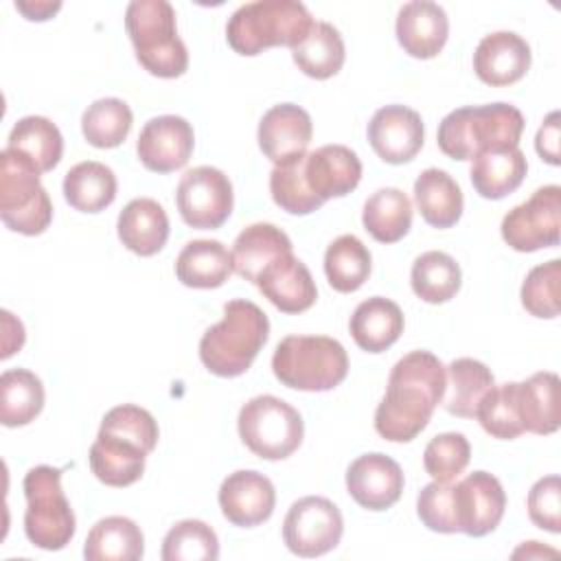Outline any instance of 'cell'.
<instances>
[{"instance_id":"cell-3","label":"cell","mask_w":561,"mask_h":561,"mask_svg":"<svg viewBox=\"0 0 561 561\" xmlns=\"http://www.w3.org/2000/svg\"><path fill=\"white\" fill-rule=\"evenodd\" d=\"M524 116L515 105L489 103L458 107L438 125V147L447 158L473 160L484 151L519 147Z\"/></svg>"},{"instance_id":"cell-12","label":"cell","mask_w":561,"mask_h":561,"mask_svg":"<svg viewBox=\"0 0 561 561\" xmlns=\"http://www.w3.org/2000/svg\"><path fill=\"white\" fill-rule=\"evenodd\" d=\"M561 188L548 184L537 188L530 199L508 210L502 219V239L517 252H537L559 243Z\"/></svg>"},{"instance_id":"cell-4","label":"cell","mask_w":561,"mask_h":561,"mask_svg":"<svg viewBox=\"0 0 561 561\" xmlns=\"http://www.w3.org/2000/svg\"><path fill=\"white\" fill-rule=\"evenodd\" d=\"M313 18L296 0H259L241 4L226 24V39L239 55L254 57L272 46H298L311 31Z\"/></svg>"},{"instance_id":"cell-48","label":"cell","mask_w":561,"mask_h":561,"mask_svg":"<svg viewBox=\"0 0 561 561\" xmlns=\"http://www.w3.org/2000/svg\"><path fill=\"white\" fill-rule=\"evenodd\" d=\"M528 517L530 522L548 533H561V482L559 476H546L528 491Z\"/></svg>"},{"instance_id":"cell-31","label":"cell","mask_w":561,"mask_h":561,"mask_svg":"<svg viewBox=\"0 0 561 561\" xmlns=\"http://www.w3.org/2000/svg\"><path fill=\"white\" fill-rule=\"evenodd\" d=\"M528 171L526 156L519 147L504 151H484L473 158L469 178L476 193L484 199H502L517 191Z\"/></svg>"},{"instance_id":"cell-35","label":"cell","mask_w":561,"mask_h":561,"mask_svg":"<svg viewBox=\"0 0 561 561\" xmlns=\"http://www.w3.org/2000/svg\"><path fill=\"white\" fill-rule=\"evenodd\" d=\"M294 64L311 79H329L344 66V39L329 22H313L309 35L291 48Z\"/></svg>"},{"instance_id":"cell-21","label":"cell","mask_w":561,"mask_h":561,"mask_svg":"<svg viewBox=\"0 0 561 561\" xmlns=\"http://www.w3.org/2000/svg\"><path fill=\"white\" fill-rule=\"evenodd\" d=\"M530 68V46L513 31L484 35L473 53V70L486 85L502 88L519 81Z\"/></svg>"},{"instance_id":"cell-26","label":"cell","mask_w":561,"mask_h":561,"mask_svg":"<svg viewBox=\"0 0 561 561\" xmlns=\"http://www.w3.org/2000/svg\"><path fill=\"white\" fill-rule=\"evenodd\" d=\"M355 344L366 353H383L403 333V313L397 302L373 296L359 302L348 322Z\"/></svg>"},{"instance_id":"cell-2","label":"cell","mask_w":561,"mask_h":561,"mask_svg":"<svg viewBox=\"0 0 561 561\" xmlns=\"http://www.w3.org/2000/svg\"><path fill=\"white\" fill-rule=\"evenodd\" d=\"M270 337V320L252 300H230L224 318L199 340V359L217 377L243 375Z\"/></svg>"},{"instance_id":"cell-37","label":"cell","mask_w":561,"mask_h":561,"mask_svg":"<svg viewBox=\"0 0 561 561\" xmlns=\"http://www.w3.org/2000/svg\"><path fill=\"white\" fill-rule=\"evenodd\" d=\"M7 147L20 151L39 169V173H46L59 164L64 138L53 121L44 116H24L13 125Z\"/></svg>"},{"instance_id":"cell-36","label":"cell","mask_w":561,"mask_h":561,"mask_svg":"<svg viewBox=\"0 0 561 561\" xmlns=\"http://www.w3.org/2000/svg\"><path fill=\"white\" fill-rule=\"evenodd\" d=\"M44 408L42 379L26 368L4 370L0 377V421L4 427H22L35 421Z\"/></svg>"},{"instance_id":"cell-45","label":"cell","mask_w":561,"mask_h":561,"mask_svg":"<svg viewBox=\"0 0 561 561\" xmlns=\"http://www.w3.org/2000/svg\"><path fill=\"white\" fill-rule=\"evenodd\" d=\"M559 283L561 261L552 259L533 267L522 285V305L535 318L559 316Z\"/></svg>"},{"instance_id":"cell-49","label":"cell","mask_w":561,"mask_h":561,"mask_svg":"<svg viewBox=\"0 0 561 561\" xmlns=\"http://www.w3.org/2000/svg\"><path fill=\"white\" fill-rule=\"evenodd\" d=\"M559 112H550L539 131H537V138H535V149L539 153L541 160H546L548 164L557 167L559 164Z\"/></svg>"},{"instance_id":"cell-20","label":"cell","mask_w":561,"mask_h":561,"mask_svg":"<svg viewBox=\"0 0 561 561\" xmlns=\"http://www.w3.org/2000/svg\"><path fill=\"white\" fill-rule=\"evenodd\" d=\"M302 171L307 186L320 202L348 195L362 180V162L357 153L344 145H324L316 151H307Z\"/></svg>"},{"instance_id":"cell-23","label":"cell","mask_w":561,"mask_h":561,"mask_svg":"<svg viewBox=\"0 0 561 561\" xmlns=\"http://www.w3.org/2000/svg\"><path fill=\"white\" fill-rule=\"evenodd\" d=\"M147 451L129 438L99 430L96 440L90 447V469L99 482L107 486H129L140 480L145 471Z\"/></svg>"},{"instance_id":"cell-6","label":"cell","mask_w":561,"mask_h":561,"mask_svg":"<svg viewBox=\"0 0 561 561\" xmlns=\"http://www.w3.org/2000/svg\"><path fill=\"white\" fill-rule=\"evenodd\" d=\"M272 370L287 388L327 392L346 379L348 355L327 335H287L272 355Z\"/></svg>"},{"instance_id":"cell-15","label":"cell","mask_w":561,"mask_h":561,"mask_svg":"<svg viewBox=\"0 0 561 561\" xmlns=\"http://www.w3.org/2000/svg\"><path fill=\"white\" fill-rule=\"evenodd\" d=\"M425 127L421 114L405 105H386L368 123V142L388 164L410 162L423 147Z\"/></svg>"},{"instance_id":"cell-38","label":"cell","mask_w":561,"mask_h":561,"mask_svg":"<svg viewBox=\"0 0 561 561\" xmlns=\"http://www.w3.org/2000/svg\"><path fill=\"white\" fill-rule=\"evenodd\" d=\"M370 267V252L355 234L333 239L324 252L327 280L340 294L357 291L368 280Z\"/></svg>"},{"instance_id":"cell-41","label":"cell","mask_w":561,"mask_h":561,"mask_svg":"<svg viewBox=\"0 0 561 561\" xmlns=\"http://www.w3.org/2000/svg\"><path fill=\"white\" fill-rule=\"evenodd\" d=\"M476 419L482 430L500 440H513L524 434L517 410V381L493 386L480 401Z\"/></svg>"},{"instance_id":"cell-8","label":"cell","mask_w":561,"mask_h":561,"mask_svg":"<svg viewBox=\"0 0 561 561\" xmlns=\"http://www.w3.org/2000/svg\"><path fill=\"white\" fill-rule=\"evenodd\" d=\"M0 219L20 234H42L53 221V204L39 182V169L20 151L0 153Z\"/></svg>"},{"instance_id":"cell-51","label":"cell","mask_w":561,"mask_h":561,"mask_svg":"<svg viewBox=\"0 0 561 561\" xmlns=\"http://www.w3.org/2000/svg\"><path fill=\"white\" fill-rule=\"evenodd\" d=\"M519 554H526V559H528V557H543V554L557 557V550H552V548H541V546H539V541H528L526 546H522L519 550H515V552H513V557H515V559H517Z\"/></svg>"},{"instance_id":"cell-28","label":"cell","mask_w":561,"mask_h":561,"mask_svg":"<svg viewBox=\"0 0 561 561\" xmlns=\"http://www.w3.org/2000/svg\"><path fill=\"white\" fill-rule=\"evenodd\" d=\"M517 410L524 432L539 436L554 434L561 425L557 373L543 370L535 373L526 381H517Z\"/></svg>"},{"instance_id":"cell-42","label":"cell","mask_w":561,"mask_h":561,"mask_svg":"<svg viewBox=\"0 0 561 561\" xmlns=\"http://www.w3.org/2000/svg\"><path fill=\"white\" fill-rule=\"evenodd\" d=\"M219 539L215 530L199 519L178 522L162 541V561H215Z\"/></svg>"},{"instance_id":"cell-32","label":"cell","mask_w":561,"mask_h":561,"mask_svg":"<svg viewBox=\"0 0 561 561\" xmlns=\"http://www.w3.org/2000/svg\"><path fill=\"white\" fill-rule=\"evenodd\" d=\"M285 252H291V241L280 228L274 224H252L239 232L230 254L234 272L241 278L256 283L261 270Z\"/></svg>"},{"instance_id":"cell-34","label":"cell","mask_w":561,"mask_h":561,"mask_svg":"<svg viewBox=\"0 0 561 561\" xmlns=\"http://www.w3.org/2000/svg\"><path fill=\"white\" fill-rule=\"evenodd\" d=\"M362 224L375 241L397 243L412 226V202L401 188H379L366 199Z\"/></svg>"},{"instance_id":"cell-39","label":"cell","mask_w":561,"mask_h":561,"mask_svg":"<svg viewBox=\"0 0 561 561\" xmlns=\"http://www.w3.org/2000/svg\"><path fill=\"white\" fill-rule=\"evenodd\" d=\"M460 283H462L460 265L456 263L454 256L445 252L430 250L416 256V261L412 263V272H410L412 291L430 305H440L451 300L458 294Z\"/></svg>"},{"instance_id":"cell-46","label":"cell","mask_w":561,"mask_h":561,"mask_svg":"<svg viewBox=\"0 0 561 561\" xmlns=\"http://www.w3.org/2000/svg\"><path fill=\"white\" fill-rule=\"evenodd\" d=\"M99 430L129 438L136 445H140L147 454L156 449V443L160 436L156 419L145 408H138L131 403H123L105 412Z\"/></svg>"},{"instance_id":"cell-33","label":"cell","mask_w":561,"mask_h":561,"mask_svg":"<svg viewBox=\"0 0 561 561\" xmlns=\"http://www.w3.org/2000/svg\"><path fill=\"white\" fill-rule=\"evenodd\" d=\"M116 175L114 171L94 160L75 164L64 178L66 202L81 213H101L116 199Z\"/></svg>"},{"instance_id":"cell-13","label":"cell","mask_w":561,"mask_h":561,"mask_svg":"<svg viewBox=\"0 0 561 561\" xmlns=\"http://www.w3.org/2000/svg\"><path fill=\"white\" fill-rule=\"evenodd\" d=\"M454 508L458 533L484 537L500 526L506 508V493L495 476L473 471L454 484Z\"/></svg>"},{"instance_id":"cell-19","label":"cell","mask_w":561,"mask_h":561,"mask_svg":"<svg viewBox=\"0 0 561 561\" xmlns=\"http://www.w3.org/2000/svg\"><path fill=\"white\" fill-rule=\"evenodd\" d=\"M313 136V123L307 110L294 103L270 107L259 123V147L274 164L294 160L307 153Z\"/></svg>"},{"instance_id":"cell-25","label":"cell","mask_w":561,"mask_h":561,"mask_svg":"<svg viewBox=\"0 0 561 561\" xmlns=\"http://www.w3.org/2000/svg\"><path fill=\"white\" fill-rule=\"evenodd\" d=\"M232 272V254L215 239L188 241L175 261L178 280L193 289L221 287Z\"/></svg>"},{"instance_id":"cell-30","label":"cell","mask_w":561,"mask_h":561,"mask_svg":"<svg viewBox=\"0 0 561 561\" xmlns=\"http://www.w3.org/2000/svg\"><path fill=\"white\" fill-rule=\"evenodd\" d=\"M414 204L432 228H451L462 215V191L443 169H425L414 182Z\"/></svg>"},{"instance_id":"cell-9","label":"cell","mask_w":561,"mask_h":561,"mask_svg":"<svg viewBox=\"0 0 561 561\" xmlns=\"http://www.w3.org/2000/svg\"><path fill=\"white\" fill-rule=\"evenodd\" d=\"M237 430L243 445L263 460L289 458L305 436V423L298 410L274 394H259L243 403Z\"/></svg>"},{"instance_id":"cell-1","label":"cell","mask_w":561,"mask_h":561,"mask_svg":"<svg viewBox=\"0 0 561 561\" xmlns=\"http://www.w3.org/2000/svg\"><path fill=\"white\" fill-rule=\"evenodd\" d=\"M445 392V366L430 351L403 355L390 370L388 388L375 410V430L392 443H410L430 423Z\"/></svg>"},{"instance_id":"cell-5","label":"cell","mask_w":561,"mask_h":561,"mask_svg":"<svg viewBox=\"0 0 561 561\" xmlns=\"http://www.w3.org/2000/svg\"><path fill=\"white\" fill-rule=\"evenodd\" d=\"M125 28L138 64L153 77L175 79L188 68V50L175 28V11L167 0H134L125 11Z\"/></svg>"},{"instance_id":"cell-29","label":"cell","mask_w":561,"mask_h":561,"mask_svg":"<svg viewBox=\"0 0 561 561\" xmlns=\"http://www.w3.org/2000/svg\"><path fill=\"white\" fill-rule=\"evenodd\" d=\"M142 554V530L134 519L123 515L99 519L83 543V557L88 561H138Z\"/></svg>"},{"instance_id":"cell-7","label":"cell","mask_w":561,"mask_h":561,"mask_svg":"<svg viewBox=\"0 0 561 561\" xmlns=\"http://www.w3.org/2000/svg\"><path fill=\"white\" fill-rule=\"evenodd\" d=\"M22 489L26 497V539L42 550L66 548L75 537L77 522L61 489V471L50 465H37L24 476Z\"/></svg>"},{"instance_id":"cell-16","label":"cell","mask_w":561,"mask_h":561,"mask_svg":"<svg viewBox=\"0 0 561 561\" xmlns=\"http://www.w3.org/2000/svg\"><path fill=\"white\" fill-rule=\"evenodd\" d=\"M217 500L230 524L239 528H254L272 517L276 491L267 476L254 469H239L221 482Z\"/></svg>"},{"instance_id":"cell-44","label":"cell","mask_w":561,"mask_h":561,"mask_svg":"<svg viewBox=\"0 0 561 561\" xmlns=\"http://www.w3.org/2000/svg\"><path fill=\"white\" fill-rule=\"evenodd\" d=\"M471 445L460 432L434 436L423 451V467L436 482L456 480L469 465Z\"/></svg>"},{"instance_id":"cell-24","label":"cell","mask_w":561,"mask_h":561,"mask_svg":"<svg viewBox=\"0 0 561 561\" xmlns=\"http://www.w3.org/2000/svg\"><path fill=\"white\" fill-rule=\"evenodd\" d=\"M116 232L129 252L138 256H153L169 239V217L156 199L138 197L121 210Z\"/></svg>"},{"instance_id":"cell-50","label":"cell","mask_w":561,"mask_h":561,"mask_svg":"<svg viewBox=\"0 0 561 561\" xmlns=\"http://www.w3.org/2000/svg\"><path fill=\"white\" fill-rule=\"evenodd\" d=\"M15 9L24 13L26 20H37L44 22L48 20L55 11L61 9V2H15Z\"/></svg>"},{"instance_id":"cell-14","label":"cell","mask_w":561,"mask_h":561,"mask_svg":"<svg viewBox=\"0 0 561 561\" xmlns=\"http://www.w3.org/2000/svg\"><path fill=\"white\" fill-rule=\"evenodd\" d=\"M195 147V134L186 118L175 114L156 116L140 129L136 153L145 169L153 173H171L182 169Z\"/></svg>"},{"instance_id":"cell-40","label":"cell","mask_w":561,"mask_h":561,"mask_svg":"<svg viewBox=\"0 0 561 561\" xmlns=\"http://www.w3.org/2000/svg\"><path fill=\"white\" fill-rule=\"evenodd\" d=\"M134 116L123 99L105 96L88 105L81 116L83 138L96 149H114L129 136Z\"/></svg>"},{"instance_id":"cell-10","label":"cell","mask_w":561,"mask_h":561,"mask_svg":"<svg viewBox=\"0 0 561 561\" xmlns=\"http://www.w3.org/2000/svg\"><path fill=\"white\" fill-rule=\"evenodd\" d=\"M344 533L340 508L320 495L294 502L283 522V541L289 552L311 559L331 552Z\"/></svg>"},{"instance_id":"cell-18","label":"cell","mask_w":561,"mask_h":561,"mask_svg":"<svg viewBox=\"0 0 561 561\" xmlns=\"http://www.w3.org/2000/svg\"><path fill=\"white\" fill-rule=\"evenodd\" d=\"M254 285L283 313H302L311 309L318 298L309 267L291 252L270 261L256 276Z\"/></svg>"},{"instance_id":"cell-17","label":"cell","mask_w":561,"mask_h":561,"mask_svg":"<svg viewBox=\"0 0 561 561\" xmlns=\"http://www.w3.org/2000/svg\"><path fill=\"white\" fill-rule=\"evenodd\" d=\"M403 482L399 462L379 451L355 458L346 469L348 495L368 511H386L394 506L403 493Z\"/></svg>"},{"instance_id":"cell-11","label":"cell","mask_w":561,"mask_h":561,"mask_svg":"<svg viewBox=\"0 0 561 561\" xmlns=\"http://www.w3.org/2000/svg\"><path fill=\"white\" fill-rule=\"evenodd\" d=\"M175 204L186 226L215 230L224 226L232 213V184L228 175L215 167L188 169L180 178Z\"/></svg>"},{"instance_id":"cell-27","label":"cell","mask_w":561,"mask_h":561,"mask_svg":"<svg viewBox=\"0 0 561 561\" xmlns=\"http://www.w3.org/2000/svg\"><path fill=\"white\" fill-rule=\"evenodd\" d=\"M495 386L493 373L486 364L458 357L445 368V392L440 405L460 419H476L482 397Z\"/></svg>"},{"instance_id":"cell-47","label":"cell","mask_w":561,"mask_h":561,"mask_svg":"<svg viewBox=\"0 0 561 561\" xmlns=\"http://www.w3.org/2000/svg\"><path fill=\"white\" fill-rule=\"evenodd\" d=\"M416 515L434 533L451 535L458 533L456 508H454V484L451 482H430L416 497Z\"/></svg>"},{"instance_id":"cell-43","label":"cell","mask_w":561,"mask_h":561,"mask_svg":"<svg viewBox=\"0 0 561 561\" xmlns=\"http://www.w3.org/2000/svg\"><path fill=\"white\" fill-rule=\"evenodd\" d=\"M302 162H305V153L294 160L274 164L270 173L272 199L276 202V206H280L289 215H309L324 204L307 186Z\"/></svg>"},{"instance_id":"cell-22","label":"cell","mask_w":561,"mask_h":561,"mask_svg":"<svg viewBox=\"0 0 561 561\" xmlns=\"http://www.w3.org/2000/svg\"><path fill=\"white\" fill-rule=\"evenodd\" d=\"M397 42L416 59L436 57L449 35V20L440 4L430 0H412L399 9Z\"/></svg>"}]
</instances>
